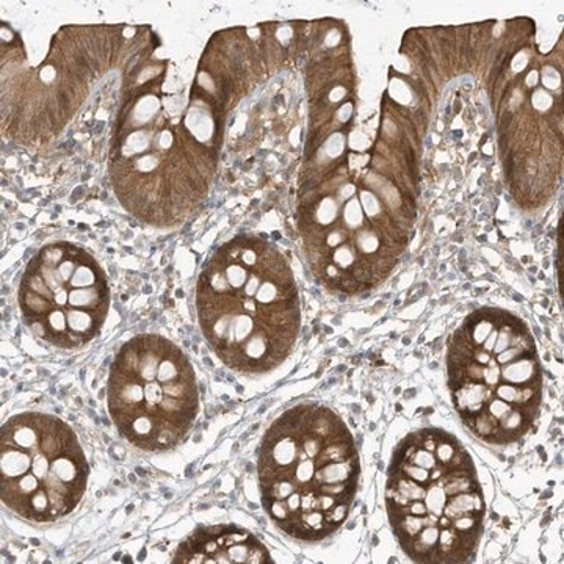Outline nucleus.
Listing matches in <instances>:
<instances>
[{"label": "nucleus", "instance_id": "nucleus-7", "mask_svg": "<svg viewBox=\"0 0 564 564\" xmlns=\"http://www.w3.org/2000/svg\"><path fill=\"white\" fill-rule=\"evenodd\" d=\"M107 404L129 443L147 452L170 451L198 417L195 370L169 339L141 334L122 345L111 364Z\"/></svg>", "mask_w": 564, "mask_h": 564}, {"label": "nucleus", "instance_id": "nucleus-10", "mask_svg": "<svg viewBox=\"0 0 564 564\" xmlns=\"http://www.w3.org/2000/svg\"><path fill=\"white\" fill-rule=\"evenodd\" d=\"M174 564H269L272 555L265 545L239 527L217 525L199 529L177 547Z\"/></svg>", "mask_w": 564, "mask_h": 564}, {"label": "nucleus", "instance_id": "nucleus-6", "mask_svg": "<svg viewBox=\"0 0 564 564\" xmlns=\"http://www.w3.org/2000/svg\"><path fill=\"white\" fill-rule=\"evenodd\" d=\"M162 82L133 91L118 124L111 173L118 199L139 220L159 228L185 221L204 196L188 177L198 163L195 133L188 131L202 107H177L162 95Z\"/></svg>", "mask_w": 564, "mask_h": 564}, {"label": "nucleus", "instance_id": "nucleus-8", "mask_svg": "<svg viewBox=\"0 0 564 564\" xmlns=\"http://www.w3.org/2000/svg\"><path fill=\"white\" fill-rule=\"evenodd\" d=\"M88 464L76 433L55 415L21 413L0 433V499L25 521L51 524L76 510Z\"/></svg>", "mask_w": 564, "mask_h": 564}, {"label": "nucleus", "instance_id": "nucleus-9", "mask_svg": "<svg viewBox=\"0 0 564 564\" xmlns=\"http://www.w3.org/2000/svg\"><path fill=\"white\" fill-rule=\"evenodd\" d=\"M18 302L39 339L54 347H84L101 333L109 314V281L90 252L55 242L25 267Z\"/></svg>", "mask_w": 564, "mask_h": 564}, {"label": "nucleus", "instance_id": "nucleus-5", "mask_svg": "<svg viewBox=\"0 0 564 564\" xmlns=\"http://www.w3.org/2000/svg\"><path fill=\"white\" fill-rule=\"evenodd\" d=\"M343 174L304 193L299 231L318 281L332 291L359 293L381 284L410 242L413 204L395 191Z\"/></svg>", "mask_w": 564, "mask_h": 564}, {"label": "nucleus", "instance_id": "nucleus-3", "mask_svg": "<svg viewBox=\"0 0 564 564\" xmlns=\"http://www.w3.org/2000/svg\"><path fill=\"white\" fill-rule=\"evenodd\" d=\"M389 522L415 563L473 562L486 503L473 456L454 434L417 430L393 452L386 485Z\"/></svg>", "mask_w": 564, "mask_h": 564}, {"label": "nucleus", "instance_id": "nucleus-2", "mask_svg": "<svg viewBox=\"0 0 564 564\" xmlns=\"http://www.w3.org/2000/svg\"><path fill=\"white\" fill-rule=\"evenodd\" d=\"M358 448L329 408L302 403L282 413L258 454L265 513L292 540L318 543L345 524L358 491Z\"/></svg>", "mask_w": 564, "mask_h": 564}, {"label": "nucleus", "instance_id": "nucleus-1", "mask_svg": "<svg viewBox=\"0 0 564 564\" xmlns=\"http://www.w3.org/2000/svg\"><path fill=\"white\" fill-rule=\"evenodd\" d=\"M199 325L229 369L269 373L288 359L300 332V299L288 259L254 236L223 245L196 285Z\"/></svg>", "mask_w": 564, "mask_h": 564}, {"label": "nucleus", "instance_id": "nucleus-4", "mask_svg": "<svg viewBox=\"0 0 564 564\" xmlns=\"http://www.w3.org/2000/svg\"><path fill=\"white\" fill-rule=\"evenodd\" d=\"M448 391L456 413L489 445L521 441L543 403V367L521 318L477 311L456 329L447 352Z\"/></svg>", "mask_w": 564, "mask_h": 564}]
</instances>
